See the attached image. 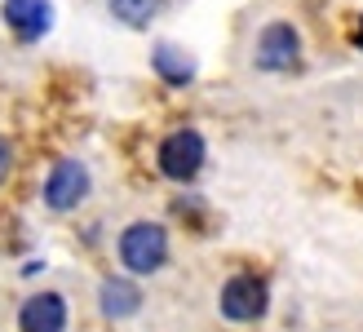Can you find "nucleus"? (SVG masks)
<instances>
[{
  "label": "nucleus",
  "instance_id": "f257e3e1",
  "mask_svg": "<svg viewBox=\"0 0 363 332\" xmlns=\"http://www.w3.org/2000/svg\"><path fill=\"white\" fill-rule=\"evenodd\" d=\"M120 262L133 275H155L169 262V235L155 221H133L129 231L120 235Z\"/></svg>",
  "mask_w": 363,
  "mask_h": 332
},
{
  "label": "nucleus",
  "instance_id": "f03ea898",
  "mask_svg": "<svg viewBox=\"0 0 363 332\" xmlns=\"http://www.w3.org/2000/svg\"><path fill=\"white\" fill-rule=\"evenodd\" d=\"M199 169H204V138L195 128H177L160 142V173L173 182H191Z\"/></svg>",
  "mask_w": 363,
  "mask_h": 332
},
{
  "label": "nucleus",
  "instance_id": "7ed1b4c3",
  "mask_svg": "<svg viewBox=\"0 0 363 332\" xmlns=\"http://www.w3.org/2000/svg\"><path fill=\"white\" fill-rule=\"evenodd\" d=\"M270 306V292L257 275H235V280L222 284V315L235 319V323H252L262 319Z\"/></svg>",
  "mask_w": 363,
  "mask_h": 332
},
{
  "label": "nucleus",
  "instance_id": "20e7f679",
  "mask_svg": "<svg viewBox=\"0 0 363 332\" xmlns=\"http://www.w3.org/2000/svg\"><path fill=\"white\" fill-rule=\"evenodd\" d=\"M301 58V35L293 23H270L262 35H257V53H252V62L262 71H293Z\"/></svg>",
  "mask_w": 363,
  "mask_h": 332
},
{
  "label": "nucleus",
  "instance_id": "39448f33",
  "mask_svg": "<svg viewBox=\"0 0 363 332\" xmlns=\"http://www.w3.org/2000/svg\"><path fill=\"white\" fill-rule=\"evenodd\" d=\"M89 195V169L80 160H58L49 169L45 177V204L53 213H67V209H76L80 199Z\"/></svg>",
  "mask_w": 363,
  "mask_h": 332
},
{
  "label": "nucleus",
  "instance_id": "423d86ee",
  "mask_svg": "<svg viewBox=\"0 0 363 332\" xmlns=\"http://www.w3.org/2000/svg\"><path fill=\"white\" fill-rule=\"evenodd\" d=\"M5 23L18 40H40L53 27V5L49 0H5Z\"/></svg>",
  "mask_w": 363,
  "mask_h": 332
},
{
  "label": "nucleus",
  "instance_id": "0eeeda50",
  "mask_svg": "<svg viewBox=\"0 0 363 332\" xmlns=\"http://www.w3.org/2000/svg\"><path fill=\"white\" fill-rule=\"evenodd\" d=\"M18 328L23 332H62L67 328V301L58 292H35V297H27L23 315H18Z\"/></svg>",
  "mask_w": 363,
  "mask_h": 332
},
{
  "label": "nucleus",
  "instance_id": "6e6552de",
  "mask_svg": "<svg viewBox=\"0 0 363 332\" xmlns=\"http://www.w3.org/2000/svg\"><path fill=\"white\" fill-rule=\"evenodd\" d=\"M98 301H102L106 319H129V315H138V306H142V288L129 284V280H106L102 292H98Z\"/></svg>",
  "mask_w": 363,
  "mask_h": 332
},
{
  "label": "nucleus",
  "instance_id": "1a4fd4ad",
  "mask_svg": "<svg viewBox=\"0 0 363 332\" xmlns=\"http://www.w3.org/2000/svg\"><path fill=\"white\" fill-rule=\"evenodd\" d=\"M151 67H155V76H164L169 84H191L195 80V58L186 49H177V45H155L151 53Z\"/></svg>",
  "mask_w": 363,
  "mask_h": 332
},
{
  "label": "nucleus",
  "instance_id": "9d476101",
  "mask_svg": "<svg viewBox=\"0 0 363 332\" xmlns=\"http://www.w3.org/2000/svg\"><path fill=\"white\" fill-rule=\"evenodd\" d=\"M160 5H164V0H111V13L124 27H147L160 13Z\"/></svg>",
  "mask_w": 363,
  "mask_h": 332
},
{
  "label": "nucleus",
  "instance_id": "9b49d317",
  "mask_svg": "<svg viewBox=\"0 0 363 332\" xmlns=\"http://www.w3.org/2000/svg\"><path fill=\"white\" fill-rule=\"evenodd\" d=\"M9 169H13V151H9V142L0 138V182L9 177Z\"/></svg>",
  "mask_w": 363,
  "mask_h": 332
},
{
  "label": "nucleus",
  "instance_id": "f8f14e48",
  "mask_svg": "<svg viewBox=\"0 0 363 332\" xmlns=\"http://www.w3.org/2000/svg\"><path fill=\"white\" fill-rule=\"evenodd\" d=\"M354 45L363 49V18H359V31H354Z\"/></svg>",
  "mask_w": 363,
  "mask_h": 332
}]
</instances>
